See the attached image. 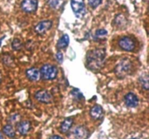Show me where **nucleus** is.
Segmentation results:
<instances>
[{"instance_id": "24", "label": "nucleus", "mask_w": 149, "mask_h": 139, "mask_svg": "<svg viewBox=\"0 0 149 139\" xmlns=\"http://www.w3.org/2000/svg\"><path fill=\"white\" fill-rule=\"evenodd\" d=\"M71 94L73 95L74 97H75L77 99H80L81 98V97H82V94H81V93L79 92V90H77V89H75V90H73Z\"/></svg>"}, {"instance_id": "18", "label": "nucleus", "mask_w": 149, "mask_h": 139, "mask_svg": "<svg viewBox=\"0 0 149 139\" xmlns=\"http://www.w3.org/2000/svg\"><path fill=\"white\" fill-rule=\"evenodd\" d=\"M114 23L119 28H122L123 26H125L127 23V19L122 14H119L115 17V20H114Z\"/></svg>"}, {"instance_id": "17", "label": "nucleus", "mask_w": 149, "mask_h": 139, "mask_svg": "<svg viewBox=\"0 0 149 139\" xmlns=\"http://www.w3.org/2000/svg\"><path fill=\"white\" fill-rule=\"evenodd\" d=\"M3 133L4 135L8 136L9 138H14L15 136V132L14 131V128H13L11 125H7L3 128Z\"/></svg>"}, {"instance_id": "27", "label": "nucleus", "mask_w": 149, "mask_h": 139, "mask_svg": "<svg viewBox=\"0 0 149 139\" xmlns=\"http://www.w3.org/2000/svg\"><path fill=\"white\" fill-rule=\"evenodd\" d=\"M49 139H63V138H61V136H52L50 137Z\"/></svg>"}, {"instance_id": "29", "label": "nucleus", "mask_w": 149, "mask_h": 139, "mask_svg": "<svg viewBox=\"0 0 149 139\" xmlns=\"http://www.w3.org/2000/svg\"><path fill=\"white\" fill-rule=\"evenodd\" d=\"M0 139H4V137H3L2 134H1V133H0Z\"/></svg>"}, {"instance_id": "15", "label": "nucleus", "mask_w": 149, "mask_h": 139, "mask_svg": "<svg viewBox=\"0 0 149 139\" xmlns=\"http://www.w3.org/2000/svg\"><path fill=\"white\" fill-rule=\"evenodd\" d=\"M68 44H69V36L67 34H64L58 40V43H57V47L59 49H63L68 46Z\"/></svg>"}, {"instance_id": "22", "label": "nucleus", "mask_w": 149, "mask_h": 139, "mask_svg": "<svg viewBox=\"0 0 149 139\" xmlns=\"http://www.w3.org/2000/svg\"><path fill=\"white\" fill-rule=\"evenodd\" d=\"M3 63L7 66H10L13 64V60L9 55H4L2 58Z\"/></svg>"}, {"instance_id": "25", "label": "nucleus", "mask_w": 149, "mask_h": 139, "mask_svg": "<svg viewBox=\"0 0 149 139\" xmlns=\"http://www.w3.org/2000/svg\"><path fill=\"white\" fill-rule=\"evenodd\" d=\"M19 119H20V116L18 115H14L13 116H10V121L12 123H16V122H18Z\"/></svg>"}, {"instance_id": "31", "label": "nucleus", "mask_w": 149, "mask_h": 139, "mask_svg": "<svg viewBox=\"0 0 149 139\" xmlns=\"http://www.w3.org/2000/svg\"><path fill=\"white\" fill-rule=\"evenodd\" d=\"M132 139H143V138H132Z\"/></svg>"}, {"instance_id": "16", "label": "nucleus", "mask_w": 149, "mask_h": 139, "mask_svg": "<svg viewBox=\"0 0 149 139\" xmlns=\"http://www.w3.org/2000/svg\"><path fill=\"white\" fill-rule=\"evenodd\" d=\"M64 0H47V4L51 8L58 10L63 6Z\"/></svg>"}, {"instance_id": "21", "label": "nucleus", "mask_w": 149, "mask_h": 139, "mask_svg": "<svg viewBox=\"0 0 149 139\" xmlns=\"http://www.w3.org/2000/svg\"><path fill=\"white\" fill-rule=\"evenodd\" d=\"M107 31L105 29H98L95 32V37L97 39H103L107 36Z\"/></svg>"}, {"instance_id": "8", "label": "nucleus", "mask_w": 149, "mask_h": 139, "mask_svg": "<svg viewBox=\"0 0 149 139\" xmlns=\"http://www.w3.org/2000/svg\"><path fill=\"white\" fill-rule=\"evenodd\" d=\"M52 22L51 20H43L41 21L35 26L34 31L38 34H43L51 29Z\"/></svg>"}, {"instance_id": "7", "label": "nucleus", "mask_w": 149, "mask_h": 139, "mask_svg": "<svg viewBox=\"0 0 149 139\" xmlns=\"http://www.w3.org/2000/svg\"><path fill=\"white\" fill-rule=\"evenodd\" d=\"M35 98L36 100L44 103H49L52 100V95L46 90H41L36 92L35 94Z\"/></svg>"}, {"instance_id": "5", "label": "nucleus", "mask_w": 149, "mask_h": 139, "mask_svg": "<svg viewBox=\"0 0 149 139\" xmlns=\"http://www.w3.org/2000/svg\"><path fill=\"white\" fill-rule=\"evenodd\" d=\"M119 45L122 50L132 51L135 48V42L130 36H123L119 41Z\"/></svg>"}, {"instance_id": "12", "label": "nucleus", "mask_w": 149, "mask_h": 139, "mask_svg": "<svg viewBox=\"0 0 149 139\" xmlns=\"http://www.w3.org/2000/svg\"><path fill=\"white\" fill-rule=\"evenodd\" d=\"M27 78L31 81H37L40 78V71L36 68H31L27 69L26 72Z\"/></svg>"}, {"instance_id": "3", "label": "nucleus", "mask_w": 149, "mask_h": 139, "mask_svg": "<svg viewBox=\"0 0 149 139\" xmlns=\"http://www.w3.org/2000/svg\"><path fill=\"white\" fill-rule=\"evenodd\" d=\"M40 76L45 80H51L56 78L58 75V69L56 67L51 64L44 65L40 69Z\"/></svg>"}, {"instance_id": "13", "label": "nucleus", "mask_w": 149, "mask_h": 139, "mask_svg": "<svg viewBox=\"0 0 149 139\" xmlns=\"http://www.w3.org/2000/svg\"><path fill=\"white\" fill-rule=\"evenodd\" d=\"M17 131L20 133L21 135L25 136L31 130V123L28 121H23V122H20V123L17 125Z\"/></svg>"}, {"instance_id": "6", "label": "nucleus", "mask_w": 149, "mask_h": 139, "mask_svg": "<svg viewBox=\"0 0 149 139\" xmlns=\"http://www.w3.org/2000/svg\"><path fill=\"white\" fill-rule=\"evenodd\" d=\"M38 0H23L21 3V8L25 13H32L37 10Z\"/></svg>"}, {"instance_id": "20", "label": "nucleus", "mask_w": 149, "mask_h": 139, "mask_svg": "<svg viewBox=\"0 0 149 139\" xmlns=\"http://www.w3.org/2000/svg\"><path fill=\"white\" fill-rule=\"evenodd\" d=\"M12 47L14 50H20L23 47V43L18 39H15L12 42Z\"/></svg>"}, {"instance_id": "1", "label": "nucleus", "mask_w": 149, "mask_h": 139, "mask_svg": "<svg viewBox=\"0 0 149 139\" xmlns=\"http://www.w3.org/2000/svg\"><path fill=\"white\" fill-rule=\"evenodd\" d=\"M106 58V51L104 49L91 50L86 55V64L87 68L93 71H99L103 66Z\"/></svg>"}, {"instance_id": "26", "label": "nucleus", "mask_w": 149, "mask_h": 139, "mask_svg": "<svg viewBox=\"0 0 149 139\" xmlns=\"http://www.w3.org/2000/svg\"><path fill=\"white\" fill-rule=\"evenodd\" d=\"M63 54L62 52H58V53H57L56 55V58H57V60L58 61V62L59 63H61L63 61Z\"/></svg>"}, {"instance_id": "4", "label": "nucleus", "mask_w": 149, "mask_h": 139, "mask_svg": "<svg viewBox=\"0 0 149 139\" xmlns=\"http://www.w3.org/2000/svg\"><path fill=\"white\" fill-rule=\"evenodd\" d=\"M71 7L77 17L81 18L84 17L86 13L84 0H71Z\"/></svg>"}, {"instance_id": "10", "label": "nucleus", "mask_w": 149, "mask_h": 139, "mask_svg": "<svg viewBox=\"0 0 149 139\" xmlns=\"http://www.w3.org/2000/svg\"><path fill=\"white\" fill-rule=\"evenodd\" d=\"M125 103L128 107L135 108L137 107L139 104V99L138 96L133 93H129L125 96Z\"/></svg>"}, {"instance_id": "28", "label": "nucleus", "mask_w": 149, "mask_h": 139, "mask_svg": "<svg viewBox=\"0 0 149 139\" xmlns=\"http://www.w3.org/2000/svg\"><path fill=\"white\" fill-rule=\"evenodd\" d=\"M1 80H2V74H1V71H0V84L1 82Z\"/></svg>"}, {"instance_id": "30", "label": "nucleus", "mask_w": 149, "mask_h": 139, "mask_svg": "<svg viewBox=\"0 0 149 139\" xmlns=\"http://www.w3.org/2000/svg\"><path fill=\"white\" fill-rule=\"evenodd\" d=\"M4 36H3V37H1V39H0V45H1V40H2L3 39H4Z\"/></svg>"}, {"instance_id": "14", "label": "nucleus", "mask_w": 149, "mask_h": 139, "mask_svg": "<svg viewBox=\"0 0 149 139\" xmlns=\"http://www.w3.org/2000/svg\"><path fill=\"white\" fill-rule=\"evenodd\" d=\"M73 122H74V119L71 117L66 118V119H64L63 122H62L61 126V131L62 133H67L69 129L71 128V127L72 126Z\"/></svg>"}, {"instance_id": "2", "label": "nucleus", "mask_w": 149, "mask_h": 139, "mask_svg": "<svg viewBox=\"0 0 149 139\" xmlns=\"http://www.w3.org/2000/svg\"><path fill=\"white\" fill-rule=\"evenodd\" d=\"M132 69V63L128 58H124L116 65L114 71L116 77L119 79H123L130 74Z\"/></svg>"}, {"instance_id": "23", "label": "nucleus", "mask_w": 149, "mask_h": 139, "mask_svg": "<svg viewBox=\"0 0 149 139\" xmlns=\"http://www.w3.org/2000/svg\"><path fill=\"white\" fill-rule=\"evenodd\" d=\"M87 1H88L89 5H90L92 8L95 9L100 5L102 0H87Z\"/></svg>"}, {"instance_id": "11", "label": "nucleus", "mask_w": 149, "mask_h": 139, "mask_svg": "<svg viewBox=\"0 0 149 139\" xmlns=\"http://www.w3.org/2000/svg\"><path fill=\"white\" fill-rule=\"evenodd\" d=\"M103 109L100 105H95L90 110V116L93 119L98 120L103 117Z\"/></svg>"}, {"instance_id": "19", "label": "nucleus", "mask_w": 149, "mask_h": 139, "mask_svg": "<svg viewBox=\"0 0 149 139\" xmlns=\"http://www.w3.org/2000/svg\"><path fill=\"white\" fill-rule=\"evenodd\" d=\"M140 84L141 85L142 87L145 89L146 90H148L149 84H148V76L147 74H144L141 75L139 78Z\"/></svg>"}, {"instance_id": "9", "label": "nucleus", "mask_w": 149, "mask_h": 139, "mask_svg": "<svg viewBox=\"0 0 149 139\" xmlns=\"http://www.w3.org/2000/svg\"><path fill=\"white\" fill-rule=\"evenodd\" d=\"M89 133V131L85 127L78 126L73 131V137L74 139H87Z\"/></svg>"}]
</instances>
